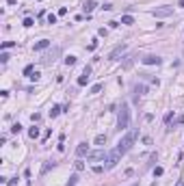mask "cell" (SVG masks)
<instances>
[{
	"mask_svg": "<svg viewBox=\"0 0 184 186\" xmlns=\"http://www.w3.org/2000/svg\"><path fill=\"white\" fill-rule=\"evenodd\" d=\"M178 121H180V123H184V115H182V117H180V119H178Z\"/></svg>",
	"mask_w": 184,
	"mask_h": 186,
	"instance_id": "obj_37",
	"label": "cell"
},
{
	"mask_svg": "<svg viewBox=\"0 0 184 186\" xmlns=\"http://www.w3.org/2000/svg\"><path fill=\"white\" fill-rule=\"evenodd\" d=\"M163 173H165V169H163V167H156V169H154V177H160Z\"/></svg>",
	"mask_w": 184,
	"mask_h": 186,
	"instance_id": "obj_22",
	"label": "cell"
},
{
	"mask_svg": "<svg viewBox=\"0 0 184 186\" xmlns=\"http://www.w3.org/2000/svg\"><path fill=\"white\" fill-rule=\"evenodd\" d=\"M76 56H72V54H69V56H65V65H67V67H72V65H76Z\"/></svg>",
	"mask_w": 184,
	"mask_h": 186,
	"instance_id": "obj_15",
	"label": "cell"
},
{
	"mask_svg": "<svg viewBox=\"0 0 184 186\" xmlns=\"http://www.w3.org/2000/svg\"><path fill=\"white\" fill-rule=\"evenodd\" d=\"M102 91V84H93L91 89H89V93H100Z\"/></svg>",
	"mask_w": 184,
	"mask_h": 186,
	"instance_id": "obj_24",
	"label": "cell"
},
{
	"mask_svg": "<svg viewBox=\"0 0 184 186\" xmlns=\"http://www.w3.org/2000/svg\"><path fill=\"white\" fill-rule=\"evenodd\" d=\"M11 132H13V134L22 132V126H19V123H13V128H11Z\"/></svg>",
	"mask_w": 184,
	"mask_h": 186,
	"instance_id": "obj_26",
	"label": "cell"
},
{
	"mask_svg": "<svg viewBox=\"0 0 184 186\" xmlns=\"http://www.w3.org/2000/svg\"><path fill=\"white\" fill-rule=\"evenodd\" d=\"M171 119H173V113L169 110V113H167L165 117H163V121H165V123H171Z\"/></svg>",
	"mask_w": 184,
	"mask_h": 186,
	"instance_id": "obj_25",
	"label": "cell"
},
{
	"mask_svg": "<svg viewBox=\"0 0 184 186\" xmlns=\"http://www.w3.org/2000/svg\"><path fill=\"white\" fill-rule=\"evenodd\" d=\"M95 7H97V5H95V0H87V2L83 5V9H85V13L89 15V13H91L93 9H95Z\"/></svg>",
	"mask_w": 184,
	"mask_h": 186,
	"instance_id": "obj_11",
	"label": "cell"
},
{
	"mask_svg": "<svg viewBox=\"0 0 184 186\" xmlns=\"http://www.w3.org/2000/svg\"><path fill=\"white\" fill-rule=\"evenodd\" d=\"M58 54H61V48H54L52 52H48V54L44 56V59H41V63H44V65H52L54 61H56V56H58Z\"/></svg>",
	"mask_w": 184,
	"mask_h": 186,
	"instance_id": "obj_4",
	"label": "cell"
},
{
	"mask_svg": "<svg viewBox=\"0 0 184 186\" xmlns=\"http://www.w3.org/2000/svg\"><path fill=\"white\" fill-rule=\"evenodd\" d=\"M121 24H126V26L134 24V17H132V15H124V17H121Z\"/></svg>",
	"mask_w": 184,
	"mask_h": 186,
	"instance_id": "obj_13",
	"label": "cell"
},
{
	"mask_svg": "<svg viewBox=\"0 0 184 186\" xmlns=\"http://www.w3.org/2000/svg\"><path fill=\"white\" fill-rule=\"evenodd\" d=\"M52 167H54V162H46V165L41 167V175H46V173H48L50 169H52Z\"/></svg>",
	"mask_w": 184,
	"mask_h": 186,
	"instance_id": "obj_16",
	"label": "cell"
},
{
	"mask_svg": "<svg viewBox=\"0 0 184 186\" xmlns=\"http://www.w3.org/2000/svg\"><path fill=\"white\" fill-rule=\"evenodd\" d=\"M150 186H156V182H152V184H150Z\"/></svg>",
	"mask_w": 184,
	"mask_h": 186,
	"instance_id": "obj_38",
	"label": "cell"
},
{
	"mask_svg": "<svg viewBox=\"0 0 184 186\" xmlns=\"http://www.w3.org/2000/svg\"><path fill=\"white\" fill-rule=\"evenodd\" d=\"M76 180H78V175H72L69 182H67V186H76Z\"/></svg>",
	"mask_w": 184,
	"mask_h": 186,
	"instance_id": "obj_32",
	"label": "cell"
},
{
	"mask_svg": "<svg viewBox=\"0 0 184 186\" xmlns=\"http://www.w3.org/2000/svg\"><path fill=\"white\" fill-rule=\"evenodd\" d=\"M128 123H130V108H128V104H121V106H119V119H117V128H119V130H126Z\"/></svg>",
	"mask_w": 184,
	"mask_h": 186,
	"instance_id": "obj_2",
	"label": "cell"
},
{
	"mask_svg": "<svg viewBox=\"0 0 184 186\" xmlns=\"http://www.w3.org/2000/svg\"><path fill=\"white\" fill-rule=\"evenodd\" d=\"M89 78H91V67H85L83 69V76H78V87H85V84L89 82Z\"/></svg>",
	"mask_w": 184,
	"mask_h": 186,
	"instance_id": "obj_6",
	"label": "cell"
},
{
	"mask_svg": "<svg viewBox=\"0 0 184 186\" xmlns=\"http://www.w3.org/2000/svg\"><path fill=\"white\" fill-rule=\"evenodd\" d=\"M175 186H184V180H178V184H175Z\"/></svg>",
	"mask_w": 184,
	"mask_h": 186,
	"instance_id": "obj_35",
	"label": "cell"
},
{
	"mask_svg": "<svg viewBox=\"0 0 184 186\" xmlns=\"http://www.w3.org/2000/svg\"><path fill=\"white\" fill-rule=\"evenodd\" d=\"M61 110H63V108H61V106H52V110H50V117H58V113H61Z\"/></svg>",
	"mask_w": 184,
	"mask_h": 186,
	"instance_id": "obj_17",
	"label": "cell"
},
{
	"mask_svg": "<svg viewBox=\"0 0 184 186\" xmlns=\"http://www.w3.org/2000/svg\"><path fill=\"white\" fill-rule=\"evenodd\" d=\"M134 138H136V132H134V130H130V132H128L126 136H124V138H121L119 143H117V147H115V149H117V152L121 154V156H124V154H126L128 149L132 147V143H134Z\"/></svg>",
	"mask_w": 184,
	"mask_h": 186,
	"instance_id": "obj_1",
	"label": "cell"
},
{
	"mask_svg": "<svg viewBox=\"0 0 184 186\" xmlns=\"http://www.w3.org/2000/svg\"><path fill=\"white\" fill-rule=\"evenodd\" d=\"M152 13H154V17H167V15L173 13V9H171V7H156Z\"/></svg>",
	"mask_w": 184,
	"mask_h": 186,
	"instance_id": "obj_5",
	"label": "cell"
},
{
	"mask_svg": "<svg viewBox=\"0 0 184 186\" xmlns=\"http://www.w3.org/2000/svg\"><path fill=\"white\" fill-rule=\"evenodd\" d=\"M93 143H95V145H104V143H106V134H97Z\"/></svg>",
	"mask_w": 184,
	"mask_h": 186,
	"instance_id": "obj_14",
	"label": "cell"
},
{
	"mask_svg": "<svg viewBox=\"0 0 184 186\" xmlns=\"http://www.w3.org/2000/svg\"><path fill=\"white\" fill-rule=\"evenodd\" d=\"M48 24H56V15H54V13L48 15Z\"/></svg>",
	"mask_w": 184,
	"mask_h": 186,
	"instance_id": "obj_29",
	"label": "cell"
},
{
	"mask_svg": "<svg viewBox=\"0 0 184 186\" xmlns=\"http://www.w3.org/2000/svg\"><path fill=\"white\" fill-rule=\"evenodd\" d=\"M178 5H180V7H182V9H184V0H180V2H178Z\"/></svg>",
	"mask_w": 184,
	"mask_h": 186,
	"instance_id": "obj_36",
	"label": "cell"
},
{
	"mask_svg": "<svg viewBox=\"0 0 184 186\" xmlns=\"http://www.w3.org/2000/svg\"><path fill=\"white\" fill-rule=\"evenodd\" d=\"M141 61H143L145 65H160V63H163V59L156 56V54H147V56H143Z\"/></svg>",
	"mask_w": 184,
	"mask_h": 186,
	"instance_id": "obj_9",
	"label": "cell"
},
{
	"mask_svg": "<svg viewBox=\"0 0 184 186\" xmlns=\"http://www.w3.org/2000/svg\"><path fill=\"white\" fill-rule=\"evenodd\" d=\"M134 93L136 95H143V93H145V87H143V84H134Z\"/></svg>",
	"mask_w": 184,
	"mask_h": 186,
	"instance_id": "obj_18",
	"label": "cell"
},
{
	"mask_svg": "<svg viewBox=\"0 0 184 186\" xmlns=\"http://www.w3.org/2000/svg\"><path fill=\"white\" fill-rule=\"evenodd\" d=\"M106 156H108V154L106 152H104V149H97V152H89V160H91V162H95V160H106Z\"/></svg>",
	"mask_w": 184,
	"mask_h": 186,
	"instance_id": "obj_8",
	"label": "cell"
},
{
	"mask_svg": "<svg viewBox=\"0 0 184 186\" xmlns=\"http://www.w3.org/2000/svg\"><path fill=\"white\" fill-rule=\"evenodd\" d=\"M0 61H2V63H7V61H9V54L2 52V54H0Z\"/></svg>",
	"mask_w": 184,
	"mask_h": 186,
	"instance_id": "obj_33",
	"label": "cell"
},
{
	"mask_svg": "<svg viewBox=\"0 0 184 186\" xmlns=\"http://www.w3.org/2000/svg\"><path fill=\"white\" fill-rule=\"evenodd\" d=\"M102 171H104V167H100V165L93 167V173H102Z\"/></svg>",
	"mask_w": 184,
	"mask_h": 186,
	"instance_id": "obj_34",
	"label": "cell"
},
{
	"mask_svg": "<svg viewBox=\"0 0 184 186\" xmlns=\"http://www.w3.org/2000/svg\"><path fill=\"white\" fill-rule=\"evenodd\" d=\"M95 48H97V41H91V43L87 45V50H89V52H93V50H95Z\"/></svg>",
	"mask_w": 184,
	"mask_h": 186,
	"instance_id": "obj_30",
	"label": "cell"
},
{
	"mask_svg": "<svg viewBox=\"0 0 184 186\" xmlns=\"http://www.w3.org/2000/svg\"><path fill=\"white\" fill-rule=\"evenodd\" d=\"M15 45V41H5V43H2V50H9V48H13Z\"/></svg>",
	"mask_w": 184,
	"mask_h": 186,
	"instance_id": "obj_27",
	"label": "cell"
},
{
	"mask_svg": "<svg viewBox=\"0 0 184 186\" xmlns=\"http://www.w3.org/2000/svg\"><path fill=\"white\" fill-rule=\"evenodd\" d=\"M50 45V41L48 39H41V41H37V43H35V52H41V50H46Z\"/></svg>",
	"mask_w": 184,
	"mask_h": 186,
	"instance_id": "obj_12",
	"label": "cell"
},
{
	"mask_svg": "<svg viewBox=\"0 0 184 186\" xmlns=\"http://www.w3.org/2000/svg\"><path fill=\"white\" fill-rule=\"evenodd\" d=\"M28 136H30V138H37V136H39V128H30V130H28Z\"/></svg>",
	"mask_w": 184,
	"mask_h": 186,
	"instance_id": "obj_19",
	"label": "cell"
},
{
	"mask_svg": "<svg viewBox=\"0 0 184 186\" xmlns=\"http://www.w3.org/2000/svg\"><path fill=\"white\" fill-rule=\"evenodd\" d=\"M74 167H76V171H83V169H85V162H83V160H78Z\"/></svg>",
	"mask_w": 184,
	"mask_h": 186,
	"instance_id": "obj_28",
	"label": "cell"
},
{
	"mask_svg": "<svg viewBox=\"0 0 184 186\" xmlns=\"http://www.w3.org/2000/svg\"><path fill=\"white\" fill-rule=\"evenodd\" d=\"M30 119H33V123H37L39 119H41V115H39V113H33V115H30Z\"/></svg>",
	"mask_w": 184,
	"mask_h": 186,
	"instance_id": "obj_31",
	"label": "cell"
},
{
	"mask_svg": "<svg viewBox=\"0 0 184 186\" xmlns=\"http://www.w3.org/2000/svg\"><path fill=\"white\" fill-rule=\"evenodd\" d=\"M33 72H35V67H33V65H26V67H24V76H28V78L33 76Z\"/></svg>",
	"mask_w": 184,
	"mask_h": 186,
	"instance_id": "obj_21",
	"label": "cell"
},
{
	"mask_svg": "<svg viewBox=\"0 0 184 186\" xmlns=\"http://www.w3.org/2000/svg\"><path fill=\"white\" fill-rule=\"evenodd\" d=\"M22 24H24L26 28H30V26H33L35 22H33V17H24V22H22Z\"/></svg>",
	"mask_w": 184,
	"mask_h": 186,
	"instance_id": "obj_23",
	"label": "cell"
},
{
	"mask_svg": "<svg viewBox=\"0 0 184 186\" xmlns=\"http://www.w3.org/2000/svg\"><path fill=\"white\" fill-rule=\"evenodd\" d=\"M126 50H128V45H126V43H119L117 48H113V50H111V54H108V59H111V61H115L117 56H119V54H124Z\"/></svg>",
	"mask_w": 184,
	"mask_h": 186,
	"instance_id": "obj_7",
	"label": "cell"
},
{
	"mask_svg": "<svg viewBox=\"0 0 184 186\" xmlns=\"http://www.w3.org/2000/svg\"><path fill=\"white\" fill-rule=\"evenodd\" d=\"M132 67V56H128L126 61H124V65H121V69H130Z\"/></svg>",
	"mask_w": 184,
	"mask_h": 186,
	"instance_id": "obj_20",
	"label": "cell"
},
{
	"mask_svg": "<svg viewBox=\"0 0 184 186\" xmlns=\"http://www.w3.org/2000/svg\"><path fill=\"white\" fill-rule=\"evenodd\" d=\"M119 158H121V154L117 152V149H113V152H108V156H106V169H113V167L117 165V162H119Z\"/></svg>",
	"mask_w": 184,
	"mask_h": 186,
	"instance_id": "obj_3",
	"label": "cell"
},
{
	"mask_svg": "<svg viewBox=\"0 0 184 186\" xmlns=\"http://www.w3.org/2000/svg\"><path fill=\"white\" fill-rule=\"evenodd\" d=\"M76 156H78V158L89 156V145H87V143H80V145L76 147Z\"/></svg>",
	"mask_w": 184,
	"mask_h": 186,
	"instance_id": "obj_10",
	"label": "cell"
}]
</instances>
